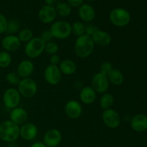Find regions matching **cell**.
Here are the masks:
<instances>
[{
	"mask_svg": "<svg viewBox=\"0 0 147 147\" xmlns=\"http://www.w3.org/2000/svg\"><path fill=\"white\" fill-rule=\"evenodd\" d=\"M95 44L91 37L85 34L77 37L75 42L74 50L76 55L82 59L87 58L93 53Z\"/></svg>",
	"mask_w": 147,
	"mask_h": 147,
	"instance_id": "1",
	"label": "cell"
},
{
	"mask_svg": "<svg viewBox=\"0 0 147 147\" xmlns=\"http://www.w3.org/2000/svg\"><path fill=\"white\" fill-rule=\"evenodd\" d=\"M20 137V126L10 120L0 123V139L4 142L12 143Z\"/></svg>",
	"mask_w": 147,
	"mask_h": 147,
	"instance_id": "2",
	"label": "cell"
},
{
	"mask_svg": "<svg viewBox=\"0 0 147 147\" xmlns=\"http://www.w3.org/2000/svg\"><path fill=\"white\" fill-rule=\"evenodd\" d=\"M49 30L51 32L53 38L57 40H65L70 37L72 34L71 24L65 20L55 22Z\"/></svg>",
	"mask_w": 147,
	"mask_h": 147,
	"instance_id": "3",
	"label": "cell"
},
{
	"mask_svg": "<svg viewBox=\"0 0 147 147\" xmlns=\"http://www.w3.org/2000/svg\"><path fill=\"white\" fill-rule=\"evenodd\" d=\"M45 43L40 37H33L28 42L26 43L24 46V53L29 58H37L45 51Z\"/></svg>",
	"mask_w": 147,
	"mask_h": 147,
	"instance_id": "4",
	"label": "cell"
},
{
	"mask_svg": "<svg viewBox=\"0 0 147 147\" xmlns=\"http://www.w3.org/2000/svg\"><path fill=\"white\" fill-rule=\"evenodd\" d=\"M109 20L113 25L118 27H123L130 22L131 14L125 9L115 8L111 11Z\"/></svg>",
	"mask_w": 147,
	"mask_h": 147,
	"instance_id": "5",
	"label": "cell"
},
{
	"mask_svg": "<svg viewBox=\"0 0 147 147\" xmlns=\"http://www.w3.org/2000/svg\"><path fill=\"white\" fill-rule=\"evenodd\" d=\"M17 86V90L20 94L26 98H32L37 92V83L30 78L21 79Z\"/></svg>",
	"mask_w": 147,
	"mask_h": 147,
	"instance_id": "6",
	"label": "cell"
},
{
	"mask_svg": "<svg viewBox=\"0 0 147 147\" xmlns=\"http://www.w3.org/2000/svg\"><path fill=\"white\" fill-rule=\"evenodd\" d=\"M21 100V95L18 90L14 88H9L4 91L2 97V101L7 109H14L18 107Z\"/></svg>",
	"mask_w": 147,
	"mask_h": 147,
	"instance_id": "7",
	"label": "cell"
},
{
	"mask_svg": "<svg viewBox=\"0 0 147 147\" xmlns=\"http://www.w3.org/2000/svg\"><path fill=\"white\" fill-rule=\"evenodd\" d=\"M103 123L109 129H116L120 126L121 117L119 113L113 109L104 110L102 113Z\"/></svg>",
	"mask_w": 147,
	"mask_h": 147,
	"instance_id": "8",
	"label": "cell"
},
{
	"mask_svg": "<svg viewBox=\"0 0 147 147\" xmlns=\"http://www.w3.org/2000/svg\"><path fill=\"white\" fill-rule=\"evenodd\" d=\"M91 84V87L94 89L96 93L103 94L109 90L110 83L106 75L98 72L94 74L92 78Z\"/></svg>",
	"mask_w": 147,
	"mask_h": 147,
	"instance_id": "9",
	"label": "cell"
},
{
	"mask_svg": "<svg viewBox=\"0 0 147 147\" xmlns=\"http://www.w3.org/2000/svg\"><path fill=\"white\" fill-rule=\"evenodd\" d=\"M44 78L48 84L55 86L58 84L62 78V73L58 65H49L44 70Z\"/></svg>",
	"mask_w": 147,
	"mask_h": 147,
	"instance_id": "10",
	"label": "cell"
},
{
	"mask_svg": "<svg viewBox=\"0 0 147 147\" xmlns=\"http://www.w3.org/2000/svg\"><path fill=\"white\" fill-rule=\"evenodd\" d=\"M62 134L58 129H51L47 131L43 136V143L47 147H57L61 143Z\"/></svg>",
	"mask_w": 147,
	"mask_h": 147,
	"instance_id": "11",
	"label": "cell"
},
{
	"mask_svg": "<svg viewBox=\"0 0 147 147\" xmlns=\"http://www.w3.org/2000/svg\"><path fill=\"white\" fill-rule=\"evenodd\" d=\"M38 129L34 123L26 122L20 127V136L25 141H32L37 136Z\"/></svg>",
	"mask_w": 147,
	"mask_h": 147,
	"instance_id": "12",
	"label": "cell"
},
{
	"mask_svg": "<svg viewBox=\"0 0 147 147\" xmlns=\"http://www.w3.org/2000/svg\"><path fill=\"white\" fill-rule=\"evenodd\" d=\"M65 113L70 119H77L81 116L83 108L78 100H70L67 101L65 106Z\"/></svg>",
	"mask_w": 147,
	"mask_h": 147,
	"instance_id": "13",
	"label": "cell"
},
{
	"mask_svg": "<svg viewBox=\"0 0 147 147\" xmlns=\"http://www.w3.org/2000/svg\"><path fill=\"white\" fill-rule=\"evenodd\" d=\"M57 16L55 8L53 6L45 5L38 12V18L44 24H50L55 21Z\"/></svg>",
	"mask_w": 147,
	"mask_h": 147,
	"instance_id": "14",
	"label": "cell"
},
{
	"mask_svg": "<svg viewBox=\"0 0 147 147\" xmlns=\"http://www.w3.org/2000/svg\"><path fill=\"white\" fill-rule=\"evenodd\" d=\"M21 42L16 34H7L1 40V46L8 53L17 51L21 46Z\"/></svg>",
	"mask_w": 147,
	"mask_h": 147,
	"instance_id": "15",
	"label": "cell"
},
{
	"mask_svg": "<svg viewBox=\"0 0 147 147\" xmlns=\"http://www.w3.org/2000/svg\"><path fill=\"white\" fill-rule=\"evenodd\" d=\"M91 38L95 45H96L103 47H108L112 41L111 36L108 32L99 30V29L91 36Z\"/></svg>",
	"mask_w": 147,
	"mask_h": 147,
	"instance_id": "16",
	"label": "cell"
},
{
	"mask_svg": "<svg viewBox=\"0 0 147 147\" xmlns=\"http://www.w3.org/2000/svg\"><path fill=\"white\" fill-rule=\"evenodd\" d=\"M130 125L131 129L136 132H144L147 130V116L144 114L139 113L132 117Z\"/></svg>",
	"mask_w": 147,
	"mask_h": 147,
	"instance_id": "17",
	"label": "cell"
},
{
	"mask_svg": "<svg viewBox=\"0 0 147 147\" xmlns=\"http://www.w3.org/2000/svg\"><path fill=\"white\" fill-rule=\"evenodd\" d=\"M10 121L14 122L18 126L24 124L28 119V113L22 107H17L11 109L9 115Z\"/></svg>",
	"mask_w": 147,
	"mask_h": 147,
	"instance_id": "18",
	"label": "cell"
},
{
	"mask_svg": "<svg viewBox=\"0 0 147 147\" xmlns=\"http://www.w3.org/2000/svg\"><path fill=\"white\" fill-rule=\"evenodd\" d=\"M34 64L30 60H23L17 66V73L22 79L30 78L34 72Z\"/></svg>",
	"mask_w": 147,
	"mask_h": 147,
	"instance_id": "19",
	"label": "cell"
},
{
	"mask_svg": "<svg viewBox=\"0 0 147 147\" xmlns=\"http://www.w3.org/2000/svg\"><path fill=\"white\" fill-rule=\"evenodd\" d=\"M78 16L82 21L90 22L96 17V11L93 7L88 4H82L78 9Z\"/></svg>",
	"mask_w": 147,
	"mask_h": 147,
	"instance_id": "20",
	"label": "cell"
},
{
	"mask_svg": "<svg viewBox=\"0 0 147 147\" xmlns=\"http://www.w3.org/2000/svg\"><path fill=\"white\" fill-rule=\"evenodd\" d=\"M96 92L91 86H85L80 91V99L82 103L90 105L96 100Z\"/></svg>",
	"mask_w": 147,
	"mask_h": 147,
	"instance_id": "21",
	"label": "cell"
},
{
	"mask_svg": "<svg viewBox=\"0 0 147 147\" xmlns=\"http://www.w3.org/2000/svg\"><path fill=\"white\" fill-rule=\"evenodd\" d=\"M58 67L62 74L65 76H72L76 73L77 70V65L76 63L70 59H65L60 61Z\"/></svg>",
	"mask_w": 147,
	"mask_h": 147,
	"instance_id": "22",
	"label": "cell"
},
{
	"mask_svg": "<svg viewBox=\"0 0 147 147\" xmlns=\"http://www.w3.org/2000/svg\"><path fill=\"white\" fill-rule=\"evenodd\" d=\"M109 83L114 86H120L123 83L124 77L121 72L116 68H113L107 75Z\"/></svg>",
	"mask_w": 147,
	"mask_h": 147,
	"instance_id": "23",
	"label": "cell"
},
{
	"mask_svg": "<svg viewBox=\"0 0 147 147\" xmlns=\"http://www.w3.org/2000/svg\"><path fill=\"white\" fill-rule=\"evenodd\" d=\"M113 103H114L113 96L107 92L102 95L101 97L100 98V100H99V105H100V109H103V111L111 109Z\"/></svg>",
	"mask_w": 147,
	"mask_h": 147,
	"instance_id": "24",
	"label": "cell"
},
{
	"mask_svg": "<svg viewBox=\"0 0 147 147\" xmlns=\"http://www.w3.org/2000/svg\"><path fill=\"white\" fill-rule=\"evenodd\" d=\"M56 11L60 17H68L71 13V7L67 3L57 2L56 5Z\"/></svg>",
	"mask_w": 147,
	"mask_h": 147,
	"instance_id": "25",
	"label": "cell"
},
{
	"mask_svg": "<svg viewBox=\"0 0 147 147\" xmlns=\"http://www.w3.org/2000/svg\"><path fill=\"white\" fill-rule=\"evenodd\" d=\"M72 34L78 37L86 34V25L81 22H75L71 24Z\"/></svg>",
	"mask_w": 147,
	"mask_h": 147,
	"instance_id": "26",
	"label": "cell"
},
{
	"mask_svg": "<svg viewBox=\"0 0 147 147\" xmlns=\"http://www.w3.org/2000/svg\"><path fill=\"white\" fill-rule=\"evenodd\" d=\"M20 22L19 20H16V19H13V20L8 21V24H7V28L6 33L7 34H15L17 33H19L20 31Z\"/></svg>",
	"mask_w": 147,
	"mask_h": 147,
	"instance_id": "27",
	"label": "cell"
},
{
	"mask_svg": "<svg viewBox=\"0 0 147 147\" xmlns=\"http://www.w3.org/2000/svg\"><path fill=\"white\" fill-rule=\"evenodd\" d=\"M17 37L21 42L27 43L33 38V32L29 28H24L20 30Z\"/></svg>",
	"mask_w": 147,
	"mask_h": 147,
	"instance_id": "28",
	"label": "cell"
},
{
	"mask_svg": "<svg viewBox=\"0 0 147 147\" xmlns=\"http://www.w3.org/2000/svg\"><path fill=\"white\" fill-rule=\"evenodd\" d=\"M11 63V56L9 53L2 50L0 51V67L6 68Z\"/></svg>",
	"mask_w": 147,
	"mask_h": 147,
	"instance_id": "29",
	"label": "cell"
},
{
	"mask_svg": "<svg viewBox=\"0 0 147 147\" xmlns=\"http://www.w3.org/2000/svg\"><path fill=\"white\" fill-rule=\"evenodd\" d=\"M21 78L19 76L17 72H10L6 76V80L7 83L12 86H18L21 80Z\"/></svg>",
	"mask_w": 147,
	"mask_h": 147,
	"instance_id": "30",
	"label": "cell"
},
{
	"mask_svg": "<svg viewBox=\"0 0 147 147\" xmlns=\"http://www.w3.org/2000/svg\"><path fill=\"white\" fill-rule=\"evenodd\" d=\"M59 51V46L56 42L53 41L48 42L45 43V52L47 53L50 55H52L57 54V52Z\"/></svg>",
	"mask_w": 147,
	"mask_h": 147,
	"instance_id": "31",
	"label": "cell"
},
{
	"mask_svg": "<svg viewBox=\"0 0 147 147\" xmlns=\"http://www.w3.org/2000/svg\"><path fill=\"white\" fill-rule=\"evenodd\" d=\"M113 69V65L109 61H105L100 65V73H103L107 76L108 73Z\"/></svg>",
	"mask_w": 147,
	"mask_h": 147,
	"instance_id": "32",
	"label": "cell"
},
{
	"mask_svg": "<svg viewBox=\"0 0 147 147\" xmlns=\"http://www.w3.org/2000/svg\"><path fill=\"white\" fill-rule=\"evenodd\" d=\"M7 24H8V20H7V17L4 14L0 13V34L6 33Z\"/></svg>",
	"mask_w": 147,
	"mask_h": 147,
	"instance_id": "33",
	"label": "cell"
},
{
	"mask_svg": "<svg viewBox=\"0 0 147 147\" xmlns=\"http://www.w3.org/2000/svg\"><path fill=\"white\" fill-rule=\"evenodd\" d=\"M40 37L45 43L52 41V39L53 38L50 30H45V31H43L41 33V35H40Z\"/></svg>",
	"mask_w": 147,
	"mask_h": 147,
	"instance_id": "34",
	"label": "cell"
},
{
	"mask_svg": "<svg viewBox=\"0 0 147 147\" xmlns=\"http://www.w3.org/2000/svg\"><path fill=\"white\" fill-rule=\"evenodd\" d=\"M98 30V27L93 24H88L86 25V34L91 37L97 30Z\"/></svg>",
	"mask_w": 147,
	"mask_h": 147,
	"instance_id": "35",
	"label": "cell"
},
{
	"mask_svg": "<svg viewBox=\"0 0 147 147\" xmlns=\"http://www.w3.org/2000/svg\"><path fill=\"white\" fill-rule=\"evenodd\" d=\"M60 57L59 55L57 54H55V55H50V65H58L60 64Z\"/></svg>",
	"mask_w": 147,
	"mask_h": 147,
	"instance_id": "36",
	"label": "cell"
},
{
	"mask_svg": "<svg viewBox=\"0 0 147 147\" xmlns=\"http://www.w3.org/2000/svg\"><path fill=\"white\" fill-rule=\"evenodd\" d=\"M83 3V0H67V4L73 7H80Z\"/></svg>",
	"mask_w": 147,
	"mask_h": 147,
	"instance_id": "37",
	"label": "cell"
},
{
	"mask_svg": "<svg viewBox=\"0 0 147 147\" xmlns=\"http://www.w3.org/2000/svg\"><path fill=\"white\" fill-rule=\"evenodd\" d=\"M30 147H47L43 142H35L33 143Z\"/></svg>",
	"mask_w": 147,
	"mask_h": 147,
	"instance_id": "38",
	"label": "cell"
},
{
	"mask_svg": "<svg viewBox=\"0 0 147 147\" xmlns=\"http://www.w3.org/2000/svg\"><path fill=\"white\" fill-rule=\"evenodd\" d=\"M45 2L46 5L48 6H53L55 5L57 2V0H45Z\"/></svg>",
	"mask_w": 147,
	"mask_h": 147,
	"instance_id": "39",
	"label": "cell"
},
{
	"mask_svg": "<svg viewBox=\"0 0 147 147\" xmlns=\"http://www.w3.org/2000/svg\"><path fill=\"white\" fill-rule=\"evenodd\" d=\"M87 1H94V0H87Z\"/></svg>",
	"mask_w": 147,
	"mask_h": 147,
	"instance_id": "40",
	"label": "cell"
}]
</instances>
